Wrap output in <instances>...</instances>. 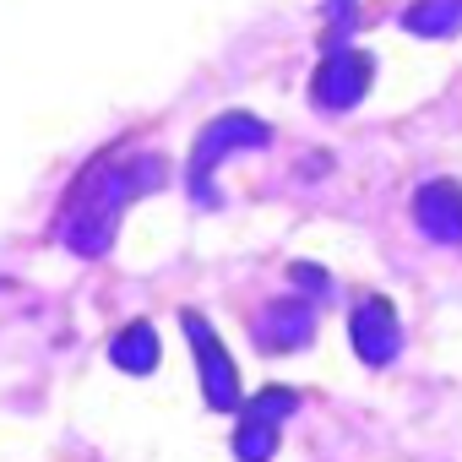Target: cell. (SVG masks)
<instances>
[{"mask_svg":"<svg viewBox=\"0 0 462 462\" xmlns=\"http://www.w3.org/2000/svg\"><path fill=\"white\" fill-rule=\"evenodd\" d=\"M402 28L419 39H446L462 28V0H413L402 12Z\"/></svg>","mask_w":462,"mask_h":462,"instance_id":"9c48e42d","label":"cell"},{"mask_svg":"<svg viewBox=\"0 0 462 462\" xmlns=\"http://www.w3.org/2000/svg\"><path fill=\"white\" fill-rule=\"evenodd\" d=\"M370 82H375V66H370L365 50H332L310 77V98L337 115V109H354L370 93Z\"/></svg>","mask_w":462,"mask_h":462,"instance_id":"277c9868","label":"cell"},{"mask_svg":"<svg viewBox=\"0 0 462 462\" xmlns=\"http://www.w3.org/2000/svg\"><path fill=\"white\" fill-rule=\"evenodd\" d=\"M245 408H256V413H267V419H289V413L300 408V392H289V386H267V392H256Z\"/></svg>","mask_w":462,"mask_h":462,"instance_id":"8fae6325","label":"cell"},{"mask_svg":"<svg viewBox=\"0 0 462 462\" xmlns=\"http://www.w3.org/2000/svg\"><path fill=\"white\" fill-rule=\"evenodd\" d=\"M289 278H294V289L327 294V273H321V267H305V262H294V267H289Z\"/></svg>","mask_w":462,"mask_h":462,"instance_id":"7c38bea8","label":"cell"},{"mask_svg":"<svg viewBox=\"0 0 462 462\" xmlns=\"http://www.w3.org/2000/svg\"><path fill=\"white\" fill-rule=\"evenodd\" d=\"M163 158L158 152H104L93 158V169L77 174L66 207H60V240L77 256H104L120 235V217L131 201H142L147 190L163 185Z\"/></svg>","mask_w":462,"mask_h":462,"instance_id":"6da1fadb","label":"cell"},{"mask_svg":"<svg viewBox=\"0 0 462 462\" xmlns=\"http://www.w3.org/2000/svg\"><path fill=\"white\" fill-rule=\"evenodd\" d=\"M413 223L440 245H462V185L457 180H424L413 190Z\"/></svg>","mask_w":462,"mask_h":462,"instance_id":"8992f818","label":"cell"},{"mask_svg":"<svg viewBox=\"0 0 462 462\" xmlns=\"http://www.w3.org/2000/svg\"><path fill=\"white\" fill-rule=\"evenodd\" d=\"M316 337V310L305 300H273L256 316V348L262 354H294Z\"/></svg>","mask_w":462,"mask_h":462,"instance_id":"52a82bcc","label":"cell"},{"mask_svg":"<svg viewBox=\"0 0 462 462\" xmlns=\"http://www.w3.org/2000/svg\"><path fill=\"white\" fill-rule=\"evenodd\" d=\"M180 327H185V337H190V354H196V375H201V397H207V408L235 413V408H240V370H235V359H228L223 337H217L196 310H185Z\"/></svg>","mask_w":462,"mask_h":462,"instance_id":"3957f363","label":"cell"},{"mask_svg":"<svg viewBox=\"0 0 462 462\" xmlns=\"http://www.w3.org/2000/svg\"><path fill=\"white\" fill-rule=\"evenodd\" d=\"M273 451H278V419L245 408L240 413V430H235V457L240 462H267Z\"/></svg>","mask_w":462,"mask_h":462,"instance_id":"30bf717a","label":"cell"},{"mask_svg":"<svg viewBox=\"0 0 462 462\" xmlns=\"http://www.w3.org/2000/svg\"><path fill=\"white\" fill-rule=\"evenodd\" d=\"M348 343H354V354H359V365H392L397 359V348H402V327H397V310H392V300H381V294H370V300H359V310L348 316Z\"/></svg>","mask_w":462,"mask_h":462,"instance_id":"5b68a950","label":"cell"},{"mask_svg":"<svg viewBox=\"0 0 462 462\" xmlns=\"http://www.w3.org/2000/svg\"><path fill=\"white\" fill-rule=\"evenodd\" d=\"M267 142H273V125L256 120V115H245V109H228L217 120H207L201 136H196V147H190V174H185L190 190H196V201H207V180H212V169L223 158H235L245 147H267Z\"/></svg>","mask_w":462,"mask_h":462,"instance_id":"7a4b0ae2","label":"cell"},{"mask_svg":"<svg viewBox=\"0 0 462 462\" xmlns=\"http://www.w3.org/2000/svg\"><path fill=\"white\" fill-rule=\"evenodd\" d=\"M109 359H115L125 375H152V370H158V332H152V321L120 327L115 343H109Z\"/></svg>","mask_w":462,"mask_h":462,"instance_id":"ba28073f","label":"cell"}]
</instances>
